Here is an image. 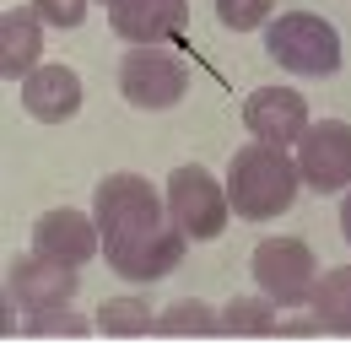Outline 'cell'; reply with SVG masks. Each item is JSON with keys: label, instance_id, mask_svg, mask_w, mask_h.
<instances>
[{"label": "cell", "instance_id": "obj_8", "mask_svg": "<svg viewBox=\"0 0 351 351\" xmlns=\"http://www.w3.org/2000/svg\"><path fill=\"white\" fill-rule=\"evenodd\" d=\"M5 292L22 313H44V308H65L76 303L82 281H76V265L49 260V254H16L11 260V276H5Z\"/></svg>", "mask_w": 351, "mask_h": 351}, {"label": "cell", "instance_id": "obj_22", "mask_svg": "<svg viewBox=\"0 0 351 351\" xmlns=\"http://www.w3.org/2000/svg\"><path fill=\"white\" fill-rule=\"evenodd\" d=\"M108 5H114V0H108Z\"/></svg>", "mask_w": 351, "mask_h": 351}, {"label": "cell", "instance_id": "obj_12", "mask_svg": "<svg viewBox=\"0 0 351 351\" xmlns=\"http://www.w3.org/2000/svg\"><path fill=\"white\" fill-rule=\"evenodd\" d=\"M22 108L38 119V125H65V119H76V108H82V76L71 71V65H38L27 82H22Z\"/></svg>", "mask_w": 351, "mask_h": 351}, {"label": "cell", "instance_id": "obj_17", "mask_svg": "<svg viewBox=\"0 0 351 351\" xmlns=\"http://www.w3.org/2000/svg\"><path fill=\"white\" fill-rule=\"evenodd\" d=\"M157 335H221V313H211L195 298H184L168 313H157Z\"/></svg>", "mask_w": 351, "mask_h": 351}, {"label": "cell", "instance_id": "obj_13", "mask_svg": "<svg viewBox=\"0 0 351 351\" xmlns=\"http://www.w3.org/2000/svg\"><path fill=\"white\" fill-rule=\"evenodd\" d=\"M38 65H44V16L33 5L0 11V76L27 82Z\"/></svg>", "mask_w": 351, "mask_h": 351}, {"label": "cell", "instance_id": "obj_21", "mask_svg": "<svg viewBox=\"0 0 351 351\" xmlns=\"http://www.w3.org/2000/svg\"><path fill=\"white\" fill-rule=\"evenodd\" d=\"M341 232H346V243H351V195H346V206H341Z\"/></svg>", "mask_w": 351, "mask_h": 351}, {"label": "cell", "instance_id": "obj_2", "mask_svg": "<svg viewBox=\"0 0 351 351\" xmlns=\"http://www.w3.org/2000/svg\"><path fill=\"white\" fill-rule=\"evenodd\" d=\"M298 162L281 152V146H265V141H249L232 162H227V200L243 221H270L287 217L292 200H298Z\"/></svg>", "mask_w": 351, "mask_h": 351}, {"label": "cell", "instance_id": "obj_10", "mask_svg": "<svg viewBox=\"0 0 351 351\" xmlns=\"http://www.w3.org/2000/svg\"><path fill=\"white\" fill-rule=\"evenodd\" d=\"M33 249L65 265H87L92 254H103V227H97V217L76 211V206H54L33 221Z\"/></svg>", "mask_w": 351, "mask_h": 351}, {"label": "cell", "instance_id": "obj_3", "mask_svg": "<svg viewBox=\"0 0 351 351\" xmlns=\"http://www.w3.org/2000/svg\"><path fill=\"white\" fill-rule=\"evenodd\" d=\"M265 49L281 71L292 76H335L341 71V33L313 16V11H287L265 27Z\"/></svg>", "mask_w": 351, "mask_h": 351}, {"label": "cell", "instance_id": "obj_4", "mask_svg": "<svg viewBox=\"0 0 351 351\" xmlns=\"http://www.w3.org/2000/svg\"><path fill=\"white\" fill-rule=\"evenodd\" d=\"M119 92L130 108H146V114L178 108L189 92V65L162 44H130V54L119 60Z\"/></svg>", "mask_w": 351, "mask_h": 351}, {"label": "cell", "instance_id": "obj_6", "mask_svg": "<svg viewBox=\"0 0 351 351\" xmlns=\"http://www.w3.org/2000/svg\"><path fill=\"white\" fill-rule=\"evenodd\" d=\"M249 270H254V281H260V292L270 303L298 308V303H308V292L319 281V254L303 238H265L249 254Z\"/></svg>", "mask_w": 351, "mask_h": 351}, {"label": "cell", "instance_id": "obj_20", "mask_svg": "<svg viewBox=\"0 0 351 351\" xmlns=\"http://www.w3.org/2000/svg\"><path fill=\"white\" fill-rule=\"evenodd\" d=\"M87 5L92 0H33V11L44 16L49 27H76V22L87 16Z\"/></svg>", "mask_w": 351, "mask_h": 351}, {"label": "cell", "instance_id": "obj_7", "mask_svg": "<svg viewBox=\"0 0 351 351\" xmlns=\"http://www.w3.org/2000/svg\"><path fill=\"white\" fill-rule=\"evenodd\" d=\"M298 178L313 195H341L351 189V125L319 119L298 135Z\"/></svg>", "mask_w": 351, "mask_h": 351}, {"label": "cell", "instance_id": "obj_14", "mask_svg": "<svg viewBox=\"0 0 351 351\" xmlns=\"http://www.w3.org/2000/svg\"><path fill=\"white\" fill-rule=\"evenodd\" d=\"M308 308H313L319 330H330V335H351V265L324 270V276L313 281V292H308Z\"/></svg>", "mask_w": 351, "mask_h": 351}, {"label": "cell", "instance_id": "obj_19", "mask_svg": "<svg viewBox=\"0 0 351 351\" xmlns=\"http://www.w3.org/2000/svg\"><path fill=\"white\" fill-rule=\"evenodd\" d=\"M270 5L276 0H217V16L221 27H232V33H254L270 22Z\"/></svg>", "mask_w": 351, "mask_h": 351}, {"label": "cell", "instance_id": "obj_5", "mask_svg": "<svg viewBox=\"0 0 351 351\" xmlns=\"http://www.w3.org/2000/svg\"><path fill=\"white\" fill-rule=\"evenodd\" d=\"M168 211L189 238L211 243V238H221V227L232 217V200H227V184L217 173H206L200 162H184L168 173Z\"/></svg>", "mask_w": 351, "mask_h": 351}, {"label": "cell", "instance_id": "obj_1", "mask_svg": "<svg viewBox=\"0 0 351 351\" xmlns=\"http://www.w3.org/2000/svg\"><path fill=\"white\" fill-rule=\"evenodd\" d=\"M92 217L103 227V260L125 281H162L178 260L189 232L173 221L168 200L141 173H114L97 184Z\"/></svg>", "mask_w": 351, "mask_h": 351}, {"label": "cell", "instance_id": "obj_11", "mask_svg": "<svg viewBox=\"0 0 351 351\" xmlns=\"http://www.w3.org/2000/svg\"><path fill=\"white\" fill-rule=\"evenodd\" d=\"M189 22V0H114L108 5V27L125 44H162L184 33Z\"/></svg>", "mask_w": 351, "mask_h": 351}, {"label": "cell", "instance_id": "obj_16", "mask_svg": "<svg viewBox=\"0 0 351 351\" xmlns=\"http://www.w3.org/2000/svg\"><path fill=\"white\" fill-rule=\"evenodd\" d=\"M270 330H276L270 298H232L221 308V335H270Z\"/></svg>", "mask_w": 351, "mask_h": 351}, {"label": "cell", "instance_id": "obj_9", "mask_svg": "<svg viewBox=\"0 0 351 351\" xmlns=\"http://www.w3.org/2000/svg\"><path fill=\"white\" fill-rule=\"evenodd\" d=\"M243 130L265 141V146H298V135L308 130V103L298 87H260L243 97Z\"/></svg>", "mask_w": 351, "mask_h": 351}, {"label": "cell", "instance_id": "obj_18", "mask_svg": "<svg viewBox=\"0 0 351 351\" xmlns=\"http://www.w3.org/2000/svg\"><path fill=\"white\" fill-rule=\"evenodd\" d=\"M87 330H97V319H82L71 308H44L22 319V335H87Z\"/></svg>", "mask_w": 351, "mask_h": 351}, {"label": "cell", "instance_id": "obj_15", "mask_svg": "<svg viewBox=\"0 0 351 351\" xmlns=\"http://www.w3.org/2000/svg\"><path fill=\"white\" fill-rule=\"evenodd\" d=\"M92 319H97L103 335H146V330H157V313H152L146 298H108Z\"/></svg>", "mask_w": 351, "mask_h": 351}]
</instances>
